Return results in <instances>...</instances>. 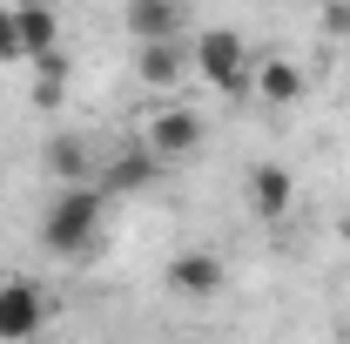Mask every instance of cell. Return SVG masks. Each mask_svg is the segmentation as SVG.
I'll use <instances>...</instances> for the list:
<instances>
[{
    "label": "cell",
    "instance_id": "5",
    "mask_svg": "<svg viewBox=\"0 0 350 344\" xmlns=\"http://www.w3.org/2000/svg\"><path fill=\"white\" fill-rule=\"evenodd\" d=\"M122 34H129L135 47L189 41V7H182V0H129V7H122Z\"/></svg>",
    "mask_w": 350,
    "mask_h": 344
},
{
    "label": "cell",
    "instance_id": "13",
    "mask_svg": "<svg viewBox=\"0 0 350 344\" xmlns=\"http://www.w3.org/2000/svg\"><path fill=\"white\" fill-rule=\"evenodd\" d=\"M21 61V27H14V7H0V68Z\"/></svg>",
    "mask_w": 350,
    "mask_h": 344
},
{
    "label": "cell",
    "instance_id": "12",
    "mask_svg": "<svg viewBox=\"0 0 350 344\" xmlns=\"http://www.w3.org/2000/svg\"><path fill=\"white\" fill-rule=\"evenodd\" d=\"M14 27H21V61H47V54H61V14H54V7L21 0V7H14Z\"/></svg>",
    "mask_w": 350,
    "mask_h": 344
},
{
    "label": "cell",
    "instance_id": "11",
    "mask_svg": "<svg viewBox=\"0 0 350 344\" xmlns=\"http://www.w3.org/2000/svg\"><path fill=\"white\" fill-rule=\"evenodd\" d=\"M155 175H162V169H155V156H148L142 142H122V149L101 162V189H108V196H135V189H148Z\"/></svg>",
    "mask_w": 350,
    "mask_h": 344
},
{
    "label": "cell",
    "instance_id": "8",
    "mask_svg": "<svg viewBox=\"0 0 350 344\" xmlns=\"http://www.w3.org/2000/svg\"><path fill=\"white\" fill-rule=\"evenodd\" d=\"M196 75V61H189V41H169V47H135V82L148 88V95H162L175 101V88Z\"/></svg>",
    "mask_w": 350,
    "mask_h": 344
},
{
    "label": "cell",
    "instance_id": "10",
    "mask_svg": "<svg viewBox=\"0 0 350 344\" xmlns=\"http://www.w3.org/2000/svg\"><path fill=\"white\" fill-rule=\"evenodd\" d=\"M41 169L54 175L61 189H81V182H94V175H101V162H94L88 135H47V149H41Z\"/></svg>",
    "mask_w": 350,
    "mask_h": 344
},
{
    "label": "cell",
    "instance_id": "7",
    "mask_svg": "<svg viewBox=\"0 0 350 344\" xmlns=\"http://www.w3.org/2000/svg\"><path fill=\"white\" fill-rule=\"evenodd\" d=\"M304 61H290V54H256V75H250V101H262V108H297L304 101Z\"/></svg>",
    "mask_w": 350,
    "mask_h": 344
},
{
    "label": "cell",
    "instance_id": "3",
    "mask_svg": "<svg viewBox=\"0 0 350 344\" xmlns=\"http://www.w3.org/2000/svg\"><path fill=\"white\" fill-rule=\"evenodd\" d=\"M189 61H196V75L216 88V95H250L256 54H250V41H243L236 27H202V34L189 41Z\"/></svg>",
    "mask_w": 350,
    "mask_h": 344
},
{
    "label": "cell",
    "instance_id": "2",
    "mask_svg": "<svg viewBox=\"0 0 350 344\" xmlns=\"http://www.w3.org/2000/svg\"><path fill=\"white\" fill-rule=\"evenodd\" d=\"M135 142L155 156V169H175V162H189V156L209 142V122H202V108H189V101L175 95V101H162V108H148V115H142Z\"/></svg>",
    "mask_w": 350,
    "mask_h": 344
},
{
    "label": "cell",
    "instance_id": "9",
    "mask_svg": "<svg viewBox=\"0 0 350 344\" xmlns=\"http://www.w3.org/2000/svg\"><path fill=\"white\" fill-rule=\"evenodd\" d=\"M290 210H297V175L283 162H256L250 169V216L256 223H283Z\"/></svg>",
    "mask_w": 350,
    "mask_h": 344
},
{
    "label": "cell",
    "instance_id": "14",
    "mask_svg": "<svg viewBox=\"0 0 350 344\" xmlns=\"http://www.w3.org/2000/svg\"><path fill=\"white\" fill-rule=\"evenodd\" d=\"M317 27H323V34H337V41H344V34H350V7H323V14H317Z\"/></svg>",
    "mask_w": 350,
    "mask_h": 344
},
{
    "label": "cell",
    "instance_id": "4",
    "mask_svg": "<svg viewBox=\"0 0 350 344\" xmlns=\"http://www.w3.org/2000/svg\"><path fill=\"white\" fill-rule=\"evenodd\" d=\"M47 331V291L27 277H0V344H34Z\"/></svg>",
    "mask_w": 350,
    "mask_h": 344
},
{
    "label": "cell",
    "instance_id": "6",
    "mask_svg": "<svg viewBox=\"0 0 350 344\" xmlns=\"http://www.w3.org/2000/svg\"><path fill=\"white\" fill-rule=\"evenodd\" d=\"M162 277H169V291H175V297H189V304H209V297L222 291V284H229V263H222L216 250H175Z\"/></svg>",
    "mask_w": 350,
    "mask_h": 344
},
{
    "label": "cell",
    "instance_id": "1",
    "mask_svg": "<svg viewBox=\"0 0 350 344\" xmlns=\"http://www.w3.org/2000/svg\"><path fill=\"white\" fill-rule=\"evenodd\" d=\"M108 223V189L101 182H81V189H54V203L41 216V250L47 257H81L88 243L101 236Z\"/></svg>",
    "mask_w": 350,
    "mask_h": 344
}]
</instances>
